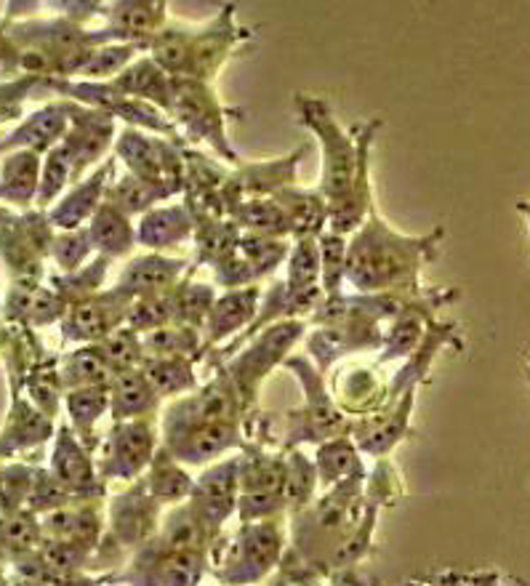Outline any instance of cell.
Masks as SVG:
<instances>
[{
    "label": "cell",
    "mask_w": 530,
    "mask_h": 586,
    "mask_svg": "<svg viewBox=\"0 0 530 586\" xmlns=\"http://www.w3.org/2000/svg\"><path fill=\"white\" fill-rule=\"evenodd\" d=\"M517 209H520L530 219V203H517Z\"/></svg>",
    "instance_id": "obj_21"
},
{
    "label": "cell",
    "mask_w": 530,
    "mask_h": 586,
    "mask_svg": "<svg viewBox=\"0 0 530 586\" xmlns=\"http://www.w3.org/2000/svg\"><path fill=\"white\" fill-rule=\"evenodd\" d=\"M91 235L93 242L104 248L110 253H126L134 242V233L128 227V219L117 205H102L93 216L91 224Z\"/></svg>",
    "instance_id": "obj_5"
},
{
    "label": "cell",
    "mask_w": 530,
    "mask_h": 586,
    "mask_svg": "<svg viewBox=\"0 0 530 586\" xmlns=\"http://www.w3.org/2000/svg\"><path fill=\"white\" fill-rule=\"evenodd\" d=\"M117 392H121L123 411H137V408L144 406V384H141L137 376H131V373L121 378V389H117Z\"/></svg>",
    "instance_id": "obj_19"
},
{
    "label": "cell",
    "mask_w": 530,
    "mask_h": 586,
    "mask_svg": "<svg viewBox=\"0 0 530 586\" xmlns=\"http://www.w3.org/2000/svg\"><path fill=\"white\" fill-rule=\"evenodd\" d=\"M117 88L126 93L152 99V102H163L166 107L171 104V99H174L166 78H163L161 70L152 67V62H141L134 70H128L123 78H117Z\"/></svg>",
    "instance_id": "obj_8"
},
{
    "label": "cell",
    "mask_w": 530,
    "mask_h": 586,
    "mask_svg": "<svg viewBox=\"0 0 530 586\" xmlns=\"http://www.w3.org/2000/svg\"><path fill=\"white\" fill-rule=\"evenodd\" d=\"M117 152L126 160L128 169L134 171V176L147 182V185L166 189L168 195L179 185L181 163L163 141L144 139L139 132H126L121 136Z\"/></svg>",
    "instance_id": "obj_3"
},
{
    "label": "cell",
    "mask_w": 530,
    "mask_h": 586,
    "mask_svg": "<svg viewBox=\"0 0 530 586\" xmlns=\"http://www.w3.org/2000/svg\"><path fill=\"white\" fill-rule=\"evenodd\" d=\"M282 213L288 219V227L296 229L302 238H312L317 227L323 224V200L315 198L310 192H296V189H288L280 195Z\"/></svg>",
    "instance_id": "obj_6"
},
{
    "label": "cell",
    "mask_w": 530,
    "mask_h": 586,
    "mask_svg": "<svg viewBox=\"0 0 530 586\" xmlns=\"http://www.w3.org/2000/svg\"><path fill=\"white\" fill-rule=\"evenodd\" d=\"M104 174H108V171H99V174L93 176L91 182H86L84 187H78L73 195H70L67 200H64L62 209H59L56 216H54L56 222L62 224V227H75V224L84 222L88 213L93 211L99 192H102Z\"/></svg>",
    "instance_id": "obj_9"
},
{
    "label": "cell",
    "mask_w": 530,
    "mask_h": 586,
    "mask_svg": "<svg viewBox=\"0 0 530 586\" xmlns=\"http://www.w3.org/2000/svg\"><path fill=\"white\" fill-rule=\"evenodd\" d=\"M174 99H179V117L187 123V126H190V132L211 139L222 152H227L229 155L227 141L222 139V132H219V126H222L219 107H216L214 99H211L200 86H192V83H187V86L181 88Z\"/></svg>",
    "instance_id": "obj_4"
},
{
    "label": "cell",
    "mask_w": 530,
    "mask_h": 586,
    "mask_svg": "<svg viewBox=\"0 0 530 586\" xmlns=\"http://www.w3.org/2000/svg\"><path fill=\"white\" fill-rule=\"evenodd\" d=\"M163 9H166V5H147V3L121 5L123 14H117V22H121L123 33L144 35L155 29L157 20H163Z\"/></svg>",
    "instance_id": "obj_14"
},
{
    "label": "cell",
    "mask_w": 530,
    "mask_h": 586,
    "mask_svg": "<svg viewBox=\"0 0 530 586\" xmlns=\"http://www.w3.org/2000/svg\"><path fill=\"white\" fill-rule=\"evenodd\" d=\"M302 115L304 123L315 128L317 136L323 139L320 189L333 200V203H339V200L352 189V182H355L361 152H357L355 141L336 126L333 115L323 102H317V99H302Z\"/></svg>",
    "instance_id": "obj_2"
},
{
    "label": "cell",
    "mask_w": 530,
    "mask_h": 586,
    "mask_svg": "<svg viewBox=\"0 0 530 586\" xmlns=\"http://www.w3.org/2000/svg\"><path fill=\"white\" fill-rule=\"evenodd\" d=\"M166 189L147 185V182L137 179V176H126V179L115 187L117 209L121 211H144L147 205L155 203L157 198H166Z\"/></svg>",
    "instance_id": "obj_10"
},
{
    "label": "cell",
    "mask_w": 530,
    "mask_h": 586,
    "mask_svg": "<svg viewBox=\"0 0 530 586\" xmlns=\"http://www.w3.org/2000/svg\"><path fill=\"white\" fill-rule=\"evenodd\" d=\"M317 275V248L312 238L299 240L296 251L291 259V283L293 286H307Z\"/></svg>",
    "instance_id": "obj_16"
},
{
    "label": "cell",
    "mask_w": 530,
    "mask_h": 586,
    "mask_svg": "<svg viewBox=\"0 0 530 586\" xmlns=\"http://www.w3.org/2000/svg\"><path fill=\"white\" fill-rule=\"evenodd\" d=\"M35 171H38V160L33 152H22L14 160L5 163V185H9V195L14 198L27 200L35 189Z\"/></svg>",
    "instance_id": "obj_11"
},
{
    "label": "cell",
    "mask_w": 530,
    "mask_h": 586,
    "mask_svg": "<svg viewBox=\"0 0 530 586\" xmlns=\"http://www.w3.org/2000/svg\"><path fill=\"white\" fill-rule=\"evenodd\" d=\"M419 248L421 240L400 238L374 213L368 227L350 246L346 275L361 288L387 286V283L398 280L400 275H405L414 266Z\"/></svg>",
    "instance_id": "obj_1"
},
{
    "label": "cell",
    "mask_w": 530,
    "mask_h": 586,
    "mask_svg": "<svg viewBox=\"0 0 530 586\" xmlns=\"http://www.w3.org/2000/svg\"><path fill=\"white\" fill-rule=\"evenodd\" d=\"M243 222L251 229H258V233H286V229H291L280 205L264 203V200H253V203L245 205Z\"/></svg>",
    "instance_id": "obj_13"
},
{
    "label": "cell",
    "mask_w": 530,
    "mask_h": 586,
    "mask_svg": "<svg viewBox=\"0 0 530 586\" xmlns=\"http://www.w3.org/2000/svg\"><path fill=\"white\" fill-rule=\"evenodd\" d=\"M253 299H256V294H238V296H229V299H224L219 304V310H216V331H227L232 328V325H238L240 320L249 315Z\"/></svg>",
    "instance_id": "obj_17"
},
{
    "label": "cell",
    "mask_w": 530,
    "mask_h": 586,
    "mask_svg": "<svg viewBox=\"0 0 530 586\" xmlns=\"http://www.w3.org/2000/svg\"><path fill=\"white\" fill-rule=\"evenodd\" d=\"M179 376H187L185 371L179 369V365H155V369H152V378H155L157 384H161L163 389H179V387H185L187 384V378H179Z\"/></svg>",
    "instance_id": "obj_20"
},
{
    "label": "cell",
    "mask_w": 530,
    "mask_h": 586,
    "mask_svg": "<svg viewBox=\"0 0 530 586\" xmlns=\"http://www.w3.org/2000/svg\"><path fill=\"white\" fill-rule=\"evenodd\" d=\"M187 233H190L187 213L181 209H163L152 211L150 216L141 222L139 240L147 242V246H168V242L187 238Z\"/></svg>",
    "instance_id": "obj_7"
},
{
    "label": "cell",
    "mask_w": 530,
    "mask_h": 586,
    "mask_svg": "<svg viewBox=\"0 0 530 586\" xmlns=\"http://www.w3.org/2000/svg\"><path fill=\"white\" fill-rule=\"evenodd\" d=\"M134 49H104L102 53H93L91 62L86 64L84 73L88 75H110L115 73V67H123V64L128 62V57H131Z\"/></svg>",
    "instance_id": "obj_18"
},
{
    "label": "cell",
    "mask_w": 530,
    "mask_h": 586,
    "mask_svg": "<svg viewBox=\"0 0 530 586\" xmlns=\"http://www.w3.org/2000/svg\"><path fill=\"white\" fill-rule=\"evenodd\" d=\"M64 128V117L59 115V110H46L40 115L33 117V123H27L20 134L11 139V145H49L51 139H56Z\"/></svg>",
    "instance_id": "obj_12"
},
{
    "label": "cell",
    "mask_w": 530,
    "mask_h": 586,
    "mask_svg": "<svg viewBox=\"0 0 530 586\" xmlns=\"http://www.w3.org/2000/svg\"><path fill=\"white\" fill-rule=\"evenodd\" d=\"M171 266L176 264L163 262V259H144V262H137L126 272V283L131 288H157L174 275Z\"/></svg>",
    "instance_id": "obj_15"
}]
</instances>
